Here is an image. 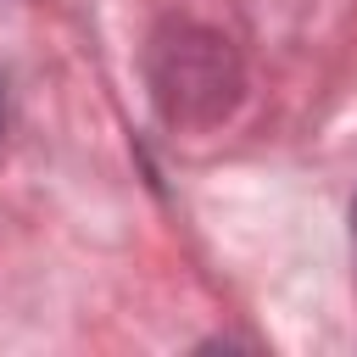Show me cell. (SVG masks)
Listing matches in <instances>:
<instances>
[{
  "mask_svg": "<svg viewBox=\"0 0 357 357\" xmlns=\"http://www.w3.org/2000/svg\"><path fill=\"white\" fill-rule=\"evenodd\" d=\"M351 218H357V212H351Z\"/></svg>",
  "mask_w": 357,
  "mask_h": 357,
  "instance_id": "6da1fadb",
  "label": "cell"
}]
</instances>
